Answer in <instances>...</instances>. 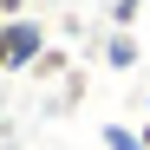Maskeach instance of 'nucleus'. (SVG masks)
<instances>
[{"label": "nucleus", "mask_w": 150, "mask_h": 150, "mask_svg": "<svg viewBox=\"0 0 150 150\" xmlns=\"http://www.w3.org/2000/svg\"><path fill=\"white\" fill-rule=\"evenodd\" d=\"M46 52V26L33 20H0V72H20Z\"/></svg>", "instance_id": "nucleus-1"}, {"label": "nucleus", "mask_w": 150, "mask_h": 150, "mask_svg": "<svg viewBox=\"0 0 150 150\" xmlns=\"http://www.w3.org/2000/svg\"><path fill=\"white\" fill-rule=\"evenodd\" d=\"M137 137H144V150H150V124H144V131H137Z\"/></svg>", "instance_id": "nucleus-6"}, {"label": "nucleus", "mask_w": 150, "mask_h": 150, "mask_svg": "<svg viewBox=\"0 0 150 150\" xmlns=\"http://www.w3.org/2000/svg\"><path fill=\"white\" fill-rule=\"evenodd\" d=\"M105 59H111L117 72H124V65H137V39H131V33H111V46H105Z\"/></svg>", "instance_id": "nucleus-2"}, {"label": "nucleus", "mask_w": 150, "mask_h": 150, "mask_svg": "<svg viewBox=\"0 0 150 150\" xmlns=\"http://www.w3.org/2000/svg\"><path fill=\"white\" fill-rule=\"evenodd\" d=\"M105 150H144V137L124 131V124H105Z\"/></svg>", "instance_id": "nucleus-3"}, {"label": "nucleus", "mask_w": 150, "mask_h": 150, "mask_svg": "<svg viewBox=\"0 0 150 150\" xmlns=\"http://www.w3.org/2000/svg\"><path fill=\"white\" fill-rule=\"evenodd\" d=\"M111 20H117V26H131V20H137V0H117V7H111Z\"/></svg>", "instance_id": "nucleus-4"}, {"label": "nucleus", "mask_w": 150, "mask_h": 150, "mask_svg": "<svg viewBox=\"0 0 150 150\" xmlns=\"http://www.w3.org/2000/svg\"><path fill=\"white\" fill-rule=\"evenodd\" d=\"M0 13H7V20H13V13H20V0H0Z\"/></svg>", "instance_id": "nucleus-5"}]
</instances>
